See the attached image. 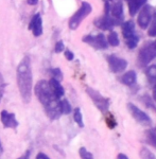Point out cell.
<instances>
[{
	"label": "cell",
	"mask_w": 156,
	"mask_h": 159,
	"mask_svg": "<svg viewBox=\"0 0 156 159\" xmlns=\"http://www.w3.org/2000/svg\"><path fill=\"white\" fill-rule=\"evenodd\" d=\"M109 15L115 20L116 25L121 24L122 19H123V4H122V0H115L114 4L109 9Z\"/></svg>",
	"instance_id": "10"
},
{
	"label": "cell",
	"mask_w": 156,
	"mask_h": 159,
	"mask_svg": "<svg viewBox=\"0 0 156 159\" xmlns=\"http://www.w3.org/2000/svg\"><path fill=\"white\" fill-rule=\"evenodd\" d=\"M136 80H137V75L136 72L133 70H130L127 72H125L123 75L120 78V81H121L122 84L126 86H133L136 84Z\"/></svg>",
	"instance_id": "17"
},
{
	"label": "cell",
	"mask_w": 156,
	"mask_h": 159,
	"mask_svg": "<svg viewBox=\"0 0 156 159\" xmlns=\"http://www.w3.org/2000/svg\"><path fill=\"white\" fill-rule=\"evenodd\" d=\"M153 98H154L155 102H156V87L155 88H153Z\"/></svg>",
	"instance_id": "37"
},
{
	"label": "cell",
	"mask_w": 156,
	"mask_h": 159,
	"mask_svg": "<svg viewBox=\"0 0 156 159\" xmlns=\"http://www.w3.org/2000/svg\"><path fill=\"white\" fill-rule=\"evenodd\" d=\"M29 29L32 30L33 35L36 37L40 36L43 34V21L39 13H37V14H35L33 16L31 22L29 25Z\"/></svg>",
	"instance_id": "13"
},
{
	"label": "cell",
	"mask_w": 156,
	"mask_h": 159,
	"mask_svg": "<svg viewBox=\"0 0 156 159\" xmlns=\"http://www.w3.org/2000/svg\"><path fill=\"white\" fill-rule=\"evenodd\" d=\"M86 92L89 96V98L93 100L94 104L96 105V107L100 110L101 112H107L109 108V100L103 97L99 91L94 90V89L87 87L86 88Z\"/></svg>",
	"instance_id": "5"
},
{
	"label": "cell",
	"mask_w": 156,
	"mask_h": 159,
	"mask_svg": "<svg viewBox=\"0 0 156 159\" xmlns=\"http://www.w3.org/2000/svg\"><path fill=\"white\" fill-rule=\"evenodd\" d=\"M0 119L3 124L4 127H9V129H16L18 126V122H17L16 118L14 114H10L7 110H2L0 114Z\"/></svg>",
	"instance_id": "12"
},
{
	"label": "cell",
	"mask_w": 156,
	"mask_h": 159,
	"mask_svg": "<svg viewBox=\"0 0 156 159\" xmlns=\"http://www.w3.org/2000/svg\"><path fill=\"white\" fill-rule=\"evenodd\" d=\"M139 155L141 159H156V156L147 148H142L141 150H140Z\"/></svg>",
	"instance_id": "25"
},
{
	"label": "cell",
	"mask_w": 156,
	"mask_h": 159,
	"mask_svg": "<svg viewBox=\"0 0 156 159\" xmlns=\"http://www.w3.org/2000/svg\"><path fill=\"white\" fill-rule=\"evenodd\" d=\"M35 94L44 106L47 116L51 120L58 119L62 115L60 108V100L51 91L49 83L45 80H40L35 85Z\"/></svg>",
	"instance_id": "1"
},
{
	"label": "cell",
	"mask_w": 156,
	"mask_h": 159,
	"mask_svg": "<svg viewBox=\"0 0 156 159\" xmlns=\"http://www.w3.org/2000/svg\"><path fill=\"white\" fill-rule=\"evenodd\" d=\"M107 43L108 45L112 46V47H117L119 46V37H118V34L116 32H111L108 34V37H107Z\"/></svg>",
	"instance_id": "23"
},
{
	"label": "cell",
	"mask_w": 156,
	"mask_h": 159,
	"mask_svg": "<svg viewBox=\"0 0 156 159\" xmlns=\"http://www.w3.org/2000/svg\"><path fill=\"white\" fill-rule=\"evenodd\" d=\"M145 75H147L148 82L152 88L156 87V65H151L145 70Z\"/></svg>",
	"instance_id": "18"
},
{
	"label": "cell",
	"mask_w": 156,
	"mask_h": 159,
	"mask_svg": "<svg viewBox=\"0 0 156 159\" xmlns=\"http://www.w3.org/2000/svg\"><path fill=\"white\" fill-rule=\"evenodd\" d=\"M151 19H152V7L149 4H145L144 7H141V10L138 15V25L142 30H145L150 25Z\"/></svg>",
	"instance_id": "8"
},
{
	"label": "cell",
	"mask_w": 156,
	"mask_h": 159,
	"mask_svg": "<svg viewBox=\"0 0 156 159\" xmlns=\"http://www.w3.org/2000/svg\"><path fill=\"white\" fill-rule=\"evenodd\" d=\"M30 158V151H27L21 157H19L18 159H29Z\"/></svg>",
	"instance_id": "34"
},
{
	"label": "cell",
	"mask_w": 156,
	"mask_h": 159,
	"mask_svg": "<svg viewBox=\"0 0 156 159\" xmlns=\"http://www.w3.org/2000/svg\"><path fill=\"white\" fill-rule=\"evenodd\" d=\"M4 88H6V83H4V80H3L2 74L0 73V101H1V99H2V96H3Z\"/></svg>",
	"instance_id": "30"
},
{
	"label": "cell",
	"mask_w": 156,
	"mask_h": 159,
	"mask_svg": "<svg viewBox=\"0 0 156 159\" xmlns=\"http://www.w3.org/2000/svg\"><path fill=\"white\" fill-rule=\"evenodd\" d=\"M155 130H156V129H155Z\"/></svg>",
	"instance_id": "38"
},
{
	"label": "cell",
	"mask_w": 156,
	"mask_h": 159,
	"mask_svg": "<svg viewBox=\"0 0 156 159\" xmlns=\"http://www.w3.org/2000/svg\"><path fill=\"white\" fill-rule=\"evenodd\" d=\"M105 122L106 125L108 126V129H115L117 126V121H116V118L114 117V115L111 114V112L107 111V116L105 117Z\"/></svg>",
	"instance_id": "24"
},
{
	"label": "cell",
	"mask_w": 156,
	"mask_h": 159,
	"mask_svg": "<svg viewBox=\"0 0 156 159\" xmlns=\"http://www.w3.org/2000/svg\"><path fill=\"white\" fill-rule=\"evenodd\" d=\"M27 3L29 6H36L38 3V0H27Z\"/></svg>",
	"instance_id": "35"
},
{
	"label": "cell",
	"mask_w": 156,
	"mask_h": 159,
	"mask_svg": "<svg viewBox=\"0 0 156 159\" xmlns=\"http://www.w3.org/2000/svg\"><path fill=\"white\" fill-rule=\"evenodd\" d=\"M64 49H65V46H64V43L62 42V40H60V42H57V43H55L54 51H55L56 53L62 52V51H64Z\"/></svg>",
	"instance_id": "31"
},
{
	"label": "cell",
	"mask_w": 156,
	"mask_h": 159,
	"mask_svg": "<svg viewBox=\"0 0 156 159\" xmlns=\"http://www.w3.org/2000/svg\"><path fill=\"white\" fill-rule=\"evenodd\" d=\"M138 43H139V37H138L136 34H135L134 36L129 37L125 39V43H126L129 49H135V48L137 47Z\"/></svg>",
	"instance_id": "22"
},
{
	"label": "cell",
	"mask_w": 156,
	"mask_h": 159,
	"mask_svg": "<svg viewBox=\"0 0 156 159\" xmlns=\"http://www.w3.org/2000/svg\"><path fill=\"white\" fill-rule=\"evenodd\" d=\"M148 35H149V36H152V37L156 36V17H155L154 21L152 22V25H150L149 30H148Z\"/></svg>",
	"instance_id": "29"
},
{
	"label": "cell",
	"mask_w": 156,
	"mask_h": 159,
	"mask_svg": "<svg viewBox=\"0 0 156 159\" xmlns=\"http://www.w3.org/2000/svg\"><path fill=\"white\" fill-rule=\"evenodd\" d=\"M17 75V86H18L20 96L25 103H29L32 97L33 79L31 61L29 56H25L19 63L16 71Z\"/></svg>",
	"instance_id": "2"
},
{
	"label": "cell",
	"mask_w": 156,
	"mask_h": 159,
	"mask_svg": "<svg viewBox=\"0 0 156 159\" xmlns=\"http://www.w3.org/2000/svg\"><path fill=\"white\" fill-rule=\"evenodd\" d=\"M117 159H129V157H127L125 154L120 153V154H118V156H117Z\"/></svg>",
	"instance_id": "36"
},
{
	"label": "cell",
	"mask_w": 156,
	"mask_h": 159,
	"mask_svg": "<svg viewBox=\"0 0 156 159\" xmlns=\"http://www.w3.org/2000/svg\"><path fill=\"white\" fill-rule=\"evenodd\" d=\"M83 42L90 45L91 47L96 49H106L108 47V43L103 34H98L96 36L94 35H86L83 37Z\"/></svg>",
	"instance_id": "7"
},
{
	"label": "cell",
	"mask_w": 156,
	"mask_h": 159,
	"mask_svg": "<svg viewBox=\"0 0 156 159\" xmlns=\"http://www.w3.org/2000/svg\"><path fill=\"white\" fill-rule=\"evenodd\" d=\"M93 11V7L88 2H83L80 9L76 12V14L72 15V17L69 20V28L71 30H76L79 28V25H81V22L85 19V17H87L89 14Z\"/></svg>",
	"instance_id": "4"
},
{
	"label": "cell",
	"mask_w": 156,
	"mask_h": 159,
	"mask_svg": "<svg viewBox=\"0 0 156 159\" xmlns=\"http://www.w3.org/2000/svg\"><path fill=\"white\" fill-rule=\"evenodd\" d=\"M51 74H52V79L56 80V81H62L63 80V72L61 71L60 68H53L51 69Z\"/></svg>",
	"instance_id": "26"
},
{
	"label": "cell",
	"mask_w": 156,
	"mask_h": 159,
	"mask_svg": "<svg viewBox=\"0 0 156 159\" xmlns=\"http://www.w3.org/2000/svg\"><path fill=\"white\" fill-rule=\"evenodd\" d=\"M36 159H50V158L44 153H38L37 156H36Z\"/></svg>",
	"instance_id": "33"
},
{
	"label": "cell",
	"mask_w": 156,
	"mask_h": 159,
	"mask_svg": "<svg viewBox=\"0 0 156 159\" xmlns=\"http://www.w3.org/2000/svg\"><path fill=\"white\" fill-rule=\"evenodd\" d=\"M60 108L61 111H62V115H69L72 111L71 105L67 100H60Z\"/></svg>",
	"instance_id": "19"
},
{
	"label": "cell",
	"mask_w": 156,
	"mask_h": 159,
	"mask_svg": "<svg viewBox=\"0 0 156 159\" xmlns=\"http://www.w3.org/2000/svg\"><path fill=\"white\" fill-rule=\"evenodd\" d=\"M107 61H108V66L112 72L114 73H120L124 71V69L127 66V61L124 58L118 57L116 55H109L107 57Z\"/></svg>",
	"instance_id": "9"
},
{
	"label": "cell",
	"mask_w": 156,
	"mask_h": 159,
	"mask_svg": "<svg viewBox=\"0 0 156 159\" xmlns=\"http://www.w3.org/2000/svg\"><path fill=\"white\" fill-rule=\"evenodd\" d=\"M127 6H129V12L131 16H134L136 13L145 6L147 0H126Z\"/></svg>",
	"instance_id": "15"
},
{
	"label": "cell",
	"mask_w": 156,
	"mask_h": 159,
	"mask_svg": "<svg viewBox=\"0 0 156 159\" xmlns=\"http://www.w3.org/2000/svg\"><path fill=\"white\" fill-rule=\"evenodd\" d=\"M73 119L76 124L83 129L84 127V122H83V116H82V112H81V109L80 108H76L75 111H73Z\"/></svg>",
	"instance_id": "21"
},
{
	"label": "cell",
	"mask_w": 156,
	"mask_h": 159,
	"mask_svg": "<svg viewBox=\"0 0 156 159\" xmlns=\"http://www.w3.org/2000/svg\"><path fill=\"white\" fill-rule=\"evenodd\" d=\"M122 34H123L124 39L134 36L136 34L135 33V25L132 20H127L122 24Z\"/></svg>",
	"instance_id": "16"
},
{
	"label": "cell",
	"mask_w": 156,
	"mask_h": 159,
	"mask_svg": "<svg viewBox=\"0 0 156 159\" xmlns=\"http://www.w3.org/2000/svg\"><path fill=\"white\" fill-rule=\"evenodd\" d=\"M127 110L139 124L144 125V126H151L152 125V120H151L149 115L142 111L140 108H138L135 104L127 103Z\"/></svg>",
	"instance_id": "6"
},
{
	"label": "cell",
	"mask_w": 156,
	"mask_h": 159,
	"mask_svg": "<svg viewBox=\"0 0 156 159\" xmlns=\"http://www.w3.org/2000/svg\"><path fill=\"white\" fill-rule=\"evenodd\" d=\"M79 154H80V157L82 159H94V155L90 152H88L85 148H81L79 150Z\"/></svg>",
	"instance_id": "27"
},
{
	"label": "cell",
	"mask_w": 156,
	"mask_h": 159,
	"mask_svg": "<svg viewBox=\"0 0 156 159\" xmlns=\"http://www.w3.org/2000/svg\"><path fill=\"white\" fill-rule=\"evenodd\" d=\"M65 57L67 58L68 61H72L73 58H75V55H73V53L71 52L70 50H66L65 51Z\"/></svg>",
	"instance_id": "32"
},
{
	"label": "cell",
	"mask_w": 156,
	"mask_h": 159,
	"mask_svg": "<svg viewBox=\"0 0 156 159\" xmlns=\"http://www.w3.org/2000/svg\"><path fill=\"white\" fill-rule=\"evenodd\" d=\"M145 138H147L148 143H150L152 147L156 148V130L149 129L145 133Z\"/></svg>",
	"instance_id": "20"
},
{
	"label": "cell",
	"mask_w": 156,
	"mask_h": 159,
	"mask_svg": "<svg viewBox=\"0 0 156 159\" xmlns=\"http://www.w3.org/2000/svg\"><path fill=\"white\" fill-rule=\"evenodd\" d=\"M48 83H49L50 89H51V91L53 92V94L60 100L64 96V93H65V90H64L63 86L61 85V83L54 79H51Z\"/></svg>",
	"instance_id": "14"
},
{
	"label": "cell",
	"mask_w": 156,
	"mask_h": 159,
	"mask_svg": "<svg viewBox=\"0 0 156 159\" xmlns=\"http://www.w3.org/2000/svg\"><path fill=\"white\" fill-rule=\"evenodd\" d=\"M141 101L144 102L145 105H147V107H150V108L154 109L155 111H156V106L154 105V103H153V101H152V99H151L149 96H147V94H145V96H144L141 98Z\"/></svg>",
	"instance_id": "28"
},
{
	"label": "cell",
	"mask_w": 156,
	"mask_h": 159,
	"mask_svg": "<svg viewBox=\"0 0 156 159\" xmlns=\"http://www.w3.org/2000/svg\"><path fill=\"white\" fill-rule=\"evenodd\" d=\"M156 57V40L147 43L138 53V61L140 65L147 66Z\"/></svg>",
	"instance_id": "3"
},
{
	"label": "cell",
	"mask_w": 156,
	"mask_h": 159,
	"mask_svg": "<svg viewBox=\"0 0 156 159\" xmlns=\"http://www.w3.org/2000/svg\"><path fill=\"white\" fill-rule=\"evenodd\" d=\"M94 25L99 29L106 31V30H112L116 25V22H115V20L112 19L111 15H104V16L99 17V18L94 20Z\"/></svg>",
	"instance_id": "11"
}]
</instances>
